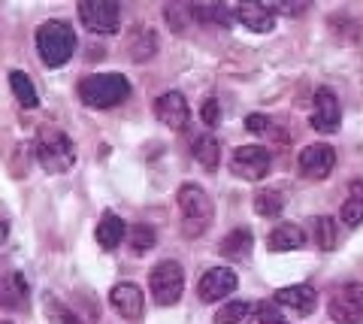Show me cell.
Listing matches in <instances>:
<instances>
[{"instance_id": "obj_1", "label": "cell", "mask_w": 363, "mask_h": 324, "mask_svg": "<svg viewBox=\"0 0 363 324\" xmlns=\"http://www.w3.org/2000/svg\"><path fill=\"white\" fill-rule=\"evenodd\" d=\"M176 197H179V209H182V233H185L188 240L203 237L212 225V216H215L212 197L194 182L182 185Z\"/></svg>"}, {"instance_id": "obj_2", "label": "cell", "mask_w": 363, "mask_h": 324, "mask_svg": "<svg viewBox=\"0 0 363 324\" xmlns=\"http://www.w3.org/2000/svg\"><path fill=\"white\" fill-rule=\"evenodd\" d=\"M33 152H37V161L45 173H67V170H73V164H76L73 140L52 125L40 128L37 140H33Z\"/></svg>"}, {"instance_id": "obj_3", "label": "cell", "mask_w": 363, "mask_h": 324, "mask_svg": "<svg viewBox=\"0 0 363 324\" xmlns=\"http://www.w3.org/2000/svg\"><path fill=\"white\" fill-rule=\"evenodd\" d=\"M128 94H130V82L118 73H94L79 82V100L91 109L118 106L121 100H128Z\"/></svg>"}, {"instance_id": "obj_4", "label": "cell", "mask_w": 363, "mask_h": 324, "mask_svg": "<svg viewBox=\"0 0 363 324\" xmlns=\"http://www.w3.org/2000/svg\"><path fill=\"white\" fill-rule=\"evenodd\" d=\"M37 52L45 67H64L76 52V33L64 21H43L37 28Z\"/></svg>"}, {"instance_id": "obj_5", "label": "cell", "mask_w": 363, "mask_h": 324, "mask_svg": "<svg viewBox=\"0 0 363 324\" xmlns=\"http://www.w3.org/2000/svg\"><path fill=\"white\" fill-rule=\"evenodd\" d=\"M149 291L157 306H176L185 291V270L176 261H161L149 273Z\"/></svg>"}, {"instance_id": "obj_6", "label": "cell", "mask_w": 363, "mask_h": 324, "mask_svg": "<svg viewBox=\"0 0 363 324\" xmlns=\"http://www.w3.org/2000/svg\"><path fill=\"white\" fill-rule=\"evenodd\" d=\"M230 170L245 182H260L272 170V155L267 146H240L230 158Z\"/></svg>"}, {"instance_id": "obj_7", "label": "cell", "mask_w": 363, "mask_h": 324, "mask_svg": "<svg viewBox=\"0 0 363 324\" xmlns=\"http://www.w3.org/2000/svg\"><path fill=\"white\" fill-rule=\"evenodd\" d=\"M327 312L336 324H363V285L348 282L330 297Z\"/></svg>"}, {"instance_id": "obj_8", "label": "cell", "mask_w": 363, "mask_h": 324, "mask_svg": "<svg viewBox=\"0 0 363 324\" xmlns=\"http://www.w3.org/2000/svg\"><path fill=\"white\" fill-rule=\"evenodd\" d=\"M79 18L91 33H116L121 21V6L112 0H82Z\"/></svg>"}, {"instance_id": "obj_9", "label": "cell", "mask_w": 363, "mask_h": 324, "mask_svg": "<svg viewBox=\"0 0 363 324\" xmlns=\"http://www.w3.org/2000/svg\"><path fill=\"white\" fill-rule=\"evenodd\" d=\"M312 128L321 133H336L339 121H342V109H339V97L330 91V88H318L315 100H312Z\"/></svg>"}, {"instance_id": "obj_10", "label": "cell", "mask_w": 363, "mask_h": 324, "mask_svg": "<svg viewBox=\"0 0 363 324\" xmlns=\"http://www.w3.org/2000/svg\"><path fill=\"white\" fill-rule=\"evenodd\" d=\"M236 285H240V279H236L233 270H227V267H212V270L203 273L197 294H200L203 303H218V300H224L227 294L236 291Z\"/></svg>"}, {"instance_id": "obj_11", "label": "cell", "mask_w": 363, "mask_h": 324, "mask_svg": "<svg viewBox=\"0 0 363 324\" xmlns=\"http://www.w3.org/2000/svg\"><path fill=\"white\" fill-rule=\"evenodd\" d=\"M155 118L169 130H182L191 121V106L179 91H164L155 100Z\"/></svg>"}, {"instance_id": "obj_12", "label": "cell", "mask_w": 363, "mask_h": 324, "mask_svg": "<svg viewBox=\"0 0 363 324\" xmlns=\"http://www.w3.org/2000/svg\"><path fill=\"white\" fill-rule=\"evenodd\" d=\"M336 167V152L327 143H312L300 152V173L309 179H327Z\"/></svg>"}, {"instance_id": "obj_13", "label": "cell", "mask_w": 363, "mask_h": 324, "mask_svg": "<svg viewBox=\"0 0 363 324\" xmlns=\"http://www.w3.org/2000/svg\"><path fill=\"white\" fill-rule=\"evenodd\" d=\"M109 306L116 309V315L128 318V321L143 318V306H145L143 288L133 285V282H118V285L109 291Z\"/></svg>"}, {"instance_id": "obj_14", "label": "cell", "mask_w": 363, "mask_h": 324, "mask_svg": "<svg viewBox=\"0 0 363 324\" xmlns=\"http://www.w3.org/2000/svg\"><path fill=\"white\" fill-rule=\"evenodd\" d=\"M276 303L281 309H291L294 315H312L318 306V294L309 285H288V288H279L276 291Z\"/></svg>"}, {"instance_id": "obj_15", "label": "cell", "mask_w": 363, "mask_h": 324, "mask_svg": "<svg viewBox=\"0 0 363 324\" xmlns=\"http://www.w3.org/2000/svg\"><path fill=\"white\" fill-rule=\"evenodd\" d=\"M233 16L242 21V28L255 30V33H269L276 28V13L264 4H255V0H245V4H236Z\"/></svg>"}, {"instance_id": "obj_16", "label": "cell", "mask_w": 363, "mask_h": 324, "mask_svg": "<svg viewBox=\"0 0 363 324\" xmlns=\"http://www.w3.org/2000/svg\"><path fill=\"white\" fill-rule=\"evenodd\" d=\"M155 52H157V33L152 28H145V25H136L128 33V55H130V61L143 64V61L155 58Z\"/></svg>"}, {"instance_id": "obj_17", "label": "cell", "mask_w": 363, "mask_h": 324, "mask_svg": "<svg viewBox=\"0 0 363 324\" xmlns=\"http://www.w3.org/2000/svg\"><path fill=\"white\" fill-rule=\"evenodd\" d=\"M28 294H30L28 279L21 273H16V270L6 273L4 285H0V303H4L6 309H28Z\"/></svg>"}, {"instance_id": "obj_18", "label": "cell", "mask_w": 363, "mask_h": 324, "mask_svg": "<svg viewBox=\"0 0 363 324\" xmlns=\"http://www.w3.org/2000/svg\"><path fill=\"white\" fill-rule=\"evenodd\" d=\"M124 233H128V225L121 221V216H116L112 209H106L104 216H100V221H97V233H94V237L109 252V249H116V245H121Z\"/></svg>"}, {"instance_id": "obj_19", "label": "cell", "mask_w": 363, "mask_h": 324, "mask_svg": "<svg viewBox=\"0 0 363 324\" xmlns=\"http://www.w3.org/2000/svg\"><path fill=\"white\" fill-rule=\"evenodd\" d=\"M306 245V233L300 225H279L276 230L267 237V249L272 252H294Z\"/></svg>"}, {"instance_id": "obj_20", "label": "cell", "mask_w": 363, "mask_h": 324, "mask_svg": "<svg viewBox=\"0 0 363 324\" xmlns=\"http://www.w3.org/2000/svg\"><path fill=\"white\" fill-rule=\"evenodd\" d=\"M339 218H342L345 228H357L363 225V179H354L348 185V197L342 209H339Z\"/></svg>"}, {"instance_id": "obj_21", "label": "cell", "mask_w": 363, "mask_h": 324, "mask_svg": "<svg viewBox=\"0 0 363 324\" xmlns=\"http://www.w3.org/2000/svg\"><path fill=\"white\" fill-rule=\"evenodd\" d=\"M252 245H255V237H252V230L248 228H236L230 230L227 237L221 240V255L224 258H236V261H242L252 255Z\"/></svg>"}, {"instance_id": "obj_22", "label": "cell", "mask_w": 363, "mask_h": 324, "mask_svg": "<svg viewBox=\"0 0 363 324\" xmlns=\"http://www.w3.org/2000/svg\"><path fill=\"white\" fill-rule=\"evenodd\" d=\"M191 18L206 28H230L233 13L221 4H203V6H191Z\"/></svg>"}, {"instance_id": "obj_23", "label": "cell", "mask_w": 363, "mask_h": 324, "mask_svg": "<svg viewBox=\"0 0 363 324\" xmlns=\"http://www.w3.org/2000/svg\"><path fill=\"white\" fill-rule=\"evenodd\" d=\"M191 152H194V158L206 167V170H218L221 164V146L218 140L212 137V133H203V137L194 140V146H191Z\"/></svg>"}, {"instance_id": "obj_24", "label": "cell", "mask_w": 363, "mask_h": 324, "mask_svg": "<svg viewBox=\"0 0 363 324\" xmlns=\"http://www.w3.org/2000/svg\"><path fill=\"white\" fill-rule=\"evenodd\" d=\"M281 209H285V194L281 188H264V191L255 194V212L264 218H279Z\"/></svg>"}, {"instance_id": "obj_25", "label": "cell", "mask_w": 363, "mask_h": 324, "mask_svg": "<svg viewBox=\"0 0 363 324\" xmlns=\"http://www.w3.org/2000/svg\"><path fill=\"white\" fill-rule=\"evenodd\" d=\"M9 88H13V94L18 97V104L25 109H37L40 106V94H37V88H33V82L28 79V73H21V70L9 73Z\"/></svg>"}, {"instance_id": "obj_26", "label": "cell", "mask_w": 363, "mask_h": 324, "mask_svg": "<svg viewBox=\"0 0 363 324\" xmlns=\"http://www.w3.org/2000/svg\"><path fill=\"white\" fill-rule=\"evenodd\" d=\"M312 237H315V245L321 252H333L336 249V221L330 216L312 218Z\"/></svg>"}, {"instance_id": "obj_27", "label": "cell", "mask_w": 363, "mask_h": 324, "mask_svg": "<svg viewBox=\"0 0 363 324\" xmlns=\"http://www.w3.org/2000/svg\"><path fill=\"white\" fill-rule=\"evenodd\" d=\"M128 242H130V252H133V255H145V252L155 249L157 233H155V228H149V225H133V228L128 230Z\"/></svg>"}, {"instance_id": "obj_28", "label": "cell", "mask_w": 363, "mask_h": 324, "mask_svg": "<svg viewBox=\"0 0 363 324\" xmlns=\"http://www.w3.org/2000/svg\"><path fill=\"white\" fill-rule=\"evenodd\" d=\"M252 303H245V300H233V303L221 306L215 312V324H242L248 315H252Z\"/></svg>"}, {"instance_id": "obj_29", "label": "cell", "mask_w": 363, "mask_h": 324, "mask_svg": "<svg viewBox=\"0 0 363 324\" xmlns=\"http://www.w3.org/2000/svg\"><path fill=\"white\" fill-rule=\"evenodd\" d=\"M255 312H257V321L260 324H291L285 315H281V309H279L276 300H272V303H267V300H264V303H257Z\"/></svg>"}, {"instance_id": "obj_30", "label": "cell", "mask_w": 363, "mask_h": 324, "mask_svg": "<svg viewBox=\"0 0 363 324\" xmlns=\"http://www.w3.org/2000/svg\"><path fill=\"white\" fill-rule=\"evenodd\" d=\"M245 128H248V130H252V133H257V137L276 140V128H272V121H269L267 116H260V113H255V116H248V118H245Z\"/></svg>"}, {"instance_id": "obj_31", "label": "cell", "mask_w": 363, "mask_h": 324, "mask_svg": "<svg viewBox=\"0 0 363 324\" xmlns=\"http://www.w3.org/2000/svg\"><path fill=\"white\" fill-rule=\"evenodd\" d=\"M45 306L52 309V315H55V321H58V324H85V321H79L76 312H70L64 303H58V300H45Z\"/></svg>"}, {"instance_id": "obj_32", "label": "cell", "mask_w": 363, "mask_h": 324, "mask_svg": "<svg viewBox=\"0 0 363 324\" xmlns=\"http://www.w3.org/2000/svg\"><path fill=\"white\" fill-rule=\"evenodd\" d=\"M200 118H203V125L206 128H215L221 121V104L215 97H209L206 104H203V109H200Z\"/></svg>"}, {"instance_id": "obj_33", "label": "cell", "mask_w": 363, "mask_h": 324, "mask_svg": "<svg viewBox=\"0 0 363 324\" xmlns=\"http://www.w3.org/2000/svg\"><path fill=\"white\" fill-rule=\"evenodd\" d=\"M4 324H9V321H4Z\"/></svg>"}]
</instances>
